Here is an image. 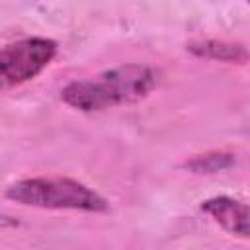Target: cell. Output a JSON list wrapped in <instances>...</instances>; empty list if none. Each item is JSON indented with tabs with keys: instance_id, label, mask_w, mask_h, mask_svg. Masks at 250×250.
Wrapping results in <instances>:
<instances>
[{
	"instance_id": "52a82bcc",
	"label": "cell",
	"mask_w": 250,
	"mask_h": 250,
	"mask_svg": "<svg viewBox=\"0 0 250 250\" xmlns=\"http://www.w3.org/2000/svg\"><path fill=\"white\" fill-rule=\"evenodd\" d=\"M14 225H18L16 219H12L8 215H0V227H14Z\"/></svg>"
},
{
	"instance_id": "6da1fadb",
	"label": "cell",
	"mask_w": 250,
	"mask_h": 250,
	"mask_svg": "<svg viewBox=\"0 0 250 250\" xmlns=\"http://www.w3.org/2000/svg\"><path fill=\"white\" fill-rule=\"evenodd\" d=\"M156 86V72L146 64H121L100 72L98 76L70 82L62 88L61 98L66 105L92 113L123 104H135L148 96Z\"/></svg>"
},
{
	"instance_id": "277c9868",
	"label": "cell",
	"mask_w": 250,
	"mask_h": 250,
	"mask_svg": "<svg viewBox=\"0 0 250 250\" xmlns=\"http://www.w3.org/2000/svg\"><path fill=\"white\" fill-rule=\"evenodd\" d=\"M201 211L211 215L225 230L230 234H236L240 238H248L250 234V221H248V207L246 203L221 195V197H211L201 203Z\"/></svg>"
},
{
	"instance_id": "8992f818",
	"label": "cell",
	"mask_w": 250,
	"mask_h": 250,
	"mask_svg": "<svg viewBox=\"0 0 250 250\" xmlns=\"http://www.w3.org/2000/svg\"><path fill=\"white\" fill-rule=\"evenodd\" d=\"M234 164V154L232 152H207V154H197L191 160L184 162V168L193 172V174H215L221 170H227Z\"/></svg>"
},
{
	"instance_id": "3957f363",
	"label": "cell",
	"mask_w": 250,
	"mask_h": 250,
	"mask_svg": "<svg viewBox=\"0 0 250 250\" xmlns=\"http://www.w3.org/2000/svg\"><path fill=\"white\" fill-rule=\"evenodd\" d=\"M57 55V43L47 37H27L0 47V94L33 80Z\"/></svg>"
},
{
	"instance_id": "7a4b0ae2",
	"label": "cell",
	"mask_w": 250,
	"mask_h": 250,
	"mask_svg": "<svg viewBox=\"0 0 250 250\" xmlns=\"http://www.w3.org/2000/svg\"><path fill=\"white\" fill-rule=\"evenodd\" d=\"M6 197L41 209H72L100 213L107 211V201L82 182L70 178H27L12 184Z\"/></svg>"
},
{
	"instance_id": "5b68a950",
	"label": "cell",
	"mask_w": 250,
	"mask_h": 250,
	"mask_svg": "<svg viewBox=\"0 0 250 250\" xmlns=\"http://www.w3.org/2000/svg\"><path fill=\"white\" fill-rule=\"evenodd\" d=\"M188 51L193 53V55H197V57H205V59H213V61H223V62L244 64L248 61V51H246L244 45L217 41V39L191 41L188 45Z\"/></svg>"
}]
</instances>
